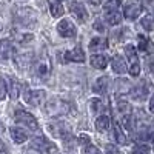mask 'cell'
I'll list each match as a JSON object with an SVG mask.
<instances>
[{
	"mask_svg": "<svg viewBox=\"0 0 154 154\" xmlns=\"http://www.w3.org/2000/svg\"><path fill=\"white\" fill-rule=\"evenodd\" d=\"M117 106H119V111L122 112V116H123V114H130V112H131V106H130V103H126V102H122V100H120Z\"/></svg>",
	"mask_w": 154,
	"mask_h": 154,
	"instance_id": "cell-34",
	"label": "cell"
},
{
	"mask_svg": "<svg viewBox=\"0 0 154 154\" xmlns=\"http://www.w3.org/2000/svg\"><path fill=\"white\" fill-rule=\"evenodd\" d=\"M93 5H100V0H89Z\"/></svg>",
	"mask_w": 154,
	"mask_h": 154,
	"instance_id": "cell-43",
	"label": "cell"
},
{
	"mask_svg": "<svg viewBox=\"0 0 154 154\" xmlns=\"http://www.w3.org/2000/svg\"><path fill=\"white\" fill-rule=\"evenodd\" d=\"M71 108H72V105L69 103V102L54 97V99H51V100L46 102L45 112L48 116H51V117H59V116H63V114H69Z\"/></svg>",
	"mask_w": 154,
	"mask_h": 154,
	"instance_id": "cell-2",
	"label": "cell"
},
{
	"mask_svg": "<svg viewBox=\"0 0 154 154\" xmlns=\"http://www.w3.org/2000/svg\"><path fill=\"white\" fill-rule=\"evenodd\" d=\"M89 108H91L93 114H100L102 111L105 109V105H103V102H102V99H91V102H89Z\"/></svg>",
	"mask_w": 154,
	"mask_h": 154,
	"instance_id": "cell-27",
	"label": "cell"
},
{
	"mask_svg": "<svg viewBox=\"0 0 154 154\" xmlns=\"http://www.w3.org/2000/svg\"><path fill=\"white\" fill-rule=\"evenodd\" d=\"M23 99L29 106H40L46 102V91L43 89H25Z\"/></svg>",
	"mask_w": 154,
	"mask_h": 154,
	"instance_id": "cell-4",
	"label": "cell"
},
{
	"mask_svg": "<svg viewBox=\"0 0 154 154\" xmlns=\"http://www.w3.org/2000/svg\"><path fill=\"white\" fill-rule=\"evenodd\" d=\"M51 60L46 54H42L40 57H38L37 60L32 62L31 65V74L34 79L37 80H46L49 74H51Z\"/></svg>",
	"mask_w": 154,
	"mask_h": 154,
	"instance_id": "cell-1",
	"label": "cell"
},
{
	"mask_svg": "<svg viewBox=\"0 0 154 154\" xmlns=\"http://www.w3.org/2000/svg\"><path fill=\"white\" fill-rule=\"evenodd\" d=\"M131 96H133L136 100H143V99H146V96H148V88L145 86V83L139 85V86H134V88L131 89Z\"/></svg>",
	"mask_w": 154,
	"mask_h": 154,
	"instance_id": "cell-23",
	"label": "cell"
},
{
	"mask_svg": "<svg viewBox=\"0 0 154 154\" xmlns=\"http://www.w3.org/2000/svg\"><path fill=\"white\" fill-rule=\"evenodd\" d=\"M62 142H63V148H65L66 151H74V149H75V145L79 143V142H77V140L74 139L72 134L65 136V137L62 139Z\"/></svg>",
	"mask_w": 154,
	"mask_h": 154,
	"instance_id": "cell-26",
	"label": "cell"
},
{
	"mask_svg": "<svg viewBox=\"0 0 154 154\" xmlns=\"http://www.w3.org/2000/svg\"><path fill=\"white\" fill-rule=\"evenodd\" d=\"M140 26L145 31H154V16L146 14L142 20H140Z\"/></svg>",
	"mask_w": 154,
	"mask_h": 154,
	"instance_id": "cell-28",
	"label": "cell"
},
{
	"mask_svg": "<svg viewBox=\"0 0 154 154\" xmlns=\"http://www.w3.org/2000/svg\"><path fill=\"white\" fill-rule=\"evenodd\" d=\"M14 120L20 126H26V128H29V130H32V131L38 130V123H37L35 117L31 112H28L26 109H17L16 114H14Z\"/></svg>",
	"mask_w": 154,
	"mask_h": 154,
	"instance_id": "cell-3",
	"label": "cell"
},
{
	"mask_svg": "<svg viewBox=\"0 0 154 154\" xmlns=\"http://www.w3.org/2000/svg\"><path fill=\"white\" fill-rule=\"evenodd\" d=\"M16 19L20 25H25V26H28L31 25L32 22H35V12L31 9V8H22L17 11L16 14Z\"/></svg>",
	"mask_w": 154,
	"mask_h": 154,
	"instance_id": "cell-10",
	"label": "cell"
},
{
	"mask_svg": "<svg viewBox=\"0 0 154 154\" xmlns=\"http://www.w3.org/2000/svg\"><path fill=\"white\" fill-rule=\"evenodd\" d=\"M116 88H117V93H128L131 85L126 79H117L116 80Z\"/></svg>",
	"mask_w": 154,
	"mask_h": 154,
	"instance_id": "cell-29",
	"label": "cell"
},
{
	"mask_svg": "<svg viewBox=\"0 0 154 154\" xmlns=\"http://www.w3.org/2000/svg\"><path fill=\"white\" fill-rule=\"evenodd\" d=\"M65 59L68 62H77V63H80L85 60V53H83V49L80 46H75L69 51H66L65 53Z\"/></svg>",
	"mask_w": 154,
	"mask_h": 154,
	"instance_id": "cell-14",
	"label": "cell"
},
{
	"mask_svg": "<svg viewBox=\"0 0 154 154\" xmlns=\"http://www.w3.org/2000/svg\"><path fill=\"white\" fill-rule=\"evenodd\" d=\"M20 2H26V0H20Z\"/></svg>",
	"mask_w": 154,
	"mask_h": 154,
	"instance_id": "cell-45",
	"label": "cell"
},
{
	"mask_svg": "<svg viewBox=\"0 0 154 154\" xmlns=\"http://www.w3.org/2000/svg\"><path fill=\"white\" fill-rule=\"evenodd\" d=\"M3 130H5V128H3V125H2V122H0V134H2V133H3Z\"/></svg>",
	"mask_w": 154,
	"mask_h": 154,
	"instance_id": "cell-44",
	"label": "cell"
},
{
	"mask_svg": "<svg viewBox=\"0 0 154 154\" xmlns=\"http://www.w3.org/2000/svg\"><path fill=\"white\" fill-rule=\"evenodd\" d=\"M48 131L51 136H54L57 139H63L65 136L71 134V126L66 122H62V120H56V122H51L48 123Z\"/></svg>",
	"mask_w": 154,
	"mask_h": 154,
	"instance_id": "cell-5",
	"label": "cell"
},
{
	"mask_svg": "<svg viewBox=\"0 0 154 154\" xmlns=\"http://www.w3.org/2000/svg\"><path fill=\"white\" fill-rule=\"evenodd\" d=\"M16 63H17V66L25 69V68H28L32 65V54H22V56H16L14 57Z\"/></svg>",
	"mask_w": 154,
	"mask_h": 154,
	"instance_id": "cell-22",
	"label": "cell"
},
{
	"mask_svg": "<svg viewBox=\"0 0 154 154\" xmlns=\"http://www.w3.org/2000/svg\"><path fill=\"white\" fill-rule=\"evenodd\" d=\"M108 75H102V77H99V79L94 82V88H93V91L96 93V94H100V96H103V94H106V91H108Z\"/></svg>",
	"mask_w": 154,
	"mask_h": 154,
	"instance_id": "cell-17",
	"label": "cell"
},
{
	"mask_svg": "<svg viewBox=\"0 0 154 154\" xmlns=\"http://www.w3.org/2000/svg\"><path fill=\"white\" fill-rule=\"evenodd\" d=\"M148 139H149V140H152V142H154V130H152V131H151V133L148 134Z\"/></svg>",
	"mask_w": 154,
	"mask_h": 154,
	"instance_id": "cell-42",
	"label": "cell"
},
{
	"mask_svg": "<svg viewBox=\"0 0 154 154\" xmlns=\"http://www.w3.org/2000/svg\"><path fill=\"white\" fill-rule=\"evenodd\" d=\"M0 154H9V151L6 149V146H5V143L0 140Z\"/></svg>",
	"mask_w": 154,
	"mask_h": 154,
	"instance_id": "cell-39",
	"label": "cell"
},
{
	"mask_svg": "<svg viewBox=\"0 0 154 154\" xmlns=\"http://www.w3.org/2000/svg\"><path fill=\"white\" fill-rule=\"evenodd\" d=\"M146 46H148V38H145L143 35H139V49L145 51Z\"/></svg>",
	"mask_w": 154,
	"mask_h": 154,
	"instance_id": "cell-36",
	"label": "cell"
},
{
	"mask_svg": "<svg viewBox=\"0 0 154 154\" xmlns=\"http://www.w3.org/2000/svg\"><path fill=\"white\" fill-rule=\"evenodd\" d=\"M105 20H106V23L108 25H119L120 23V20H122V14H120V11L117 9V11H108V12H105Z\"/></svg>",
	"mask_w": 154,
	"mask_h": 154,
	"instance_id": "cell-24",
	"label": "cell"
},
{
	"mask_svg": "<svg viewBox=\"0 0 154 154\" xmlns=\"http://www.w3.org/2000/svg\"><path fill=\"white\" fill-rule=\"evenodd\" d=\"M149 151H151V148L145 143H139L133 148V154H149Z\"/></svg>",
	"mask_w": 154,
	"mask_h": 154,
	"instance_id": "cell-31",
	"label": "cell"
},
{
	"mask_svg": "<svg viewBox=\"0 0 154 154\" xmlns=\"http://www.w3.org/2000/svg\"><path fill=\"white\" fill-rule=\"evenodd\" d=\"M120 8V0H108V2L103 5V11H117Z\"/></svg>",
	"mask_w": 154,
	"mask_h": 154,
	"instance_id": "cell-30",
	"label": "cell"
},
{
	"mask_svg": "<svg viewBox=\"0 0 154 154\" xmlns=\"http://www.w3.org/2000/svg\"><path fill=\"white\" fill-rule=\"evenodd\" d=\"M149 111L154 114V94H152V97L149 99Z\"/></svg>",
	"mask_w": 154,
	"mask_h": 154,
	"instance_id": "cell-40",
	"label": "cell"
},
{
	"mask_svg": "<svg viewBox=\"0 0 154 154\" xmlns=\"http://www.w3.org/2000/svg\"><path fill=\"white\" fill-rule=\"evenodd\" d=\"M31 148L42 151L43 154H57V146L53 142H49L46 137H35V139H32Z\"/></svg>",
	"mask_w": 154,
	"mask_h": 154,
	"instance_id": "cell-7",
	"label": "cell"
},
{
	"mask_svg": "<svg viewBox=\"0 0 154 154\" xmlns=\"http://www.w3.org/2000/svg\"><path fill=\"white\" fill-rule=\"evenodd\" d=\"M89 63H91V66L96 68V69H105L108 66V60L105 56L102 54H94L91 57V60H89Z\"/></svg>",
	"mask_w": 154,
	"mask_h": 154,
	"instance_id": "cell-20",
	"label": "cell"
},
{
	"mask_svg": "<svg viewBox=\"0 0 154 154\" xmlns=\"http://www.w3.org/2000/svg\"><path fill=\"white\" fill-rule=\"evenodd\" d=\"M28 154H43L42 151H38V149H34V148H31L29 151H28Z\"/></svg>",
	"mask_w": 154,
	"mask_h": 154,
	"instance_id": "cell-41",
	"label": "cell"
},
{
	"mask_svg": "<svg viewBox=\"0 0 154 154\" xmlns=\"http://www.w3.org/2000/svg\"><path fill=\"white\" fill-rule=\"evenodd\" d=\"M14 54V46L9 38H2L0 40V60H6Z\"/></svg>",
	"mask_w": 154,
	"mask_h": 154,
	"instance_id": "cell-13",
	"label": "cell"
},
{
	"mask_svg": "<svg viewBox=\"0 0 154 154\" xmlns=\"http://www.w3.org/2000/svg\"><path fill=\"white\" fill-rule=\"evenodd\" d=\"M82 154H100V149L97 148V146H94V145H86V146H83V149H82Z\"/></svg>",
	"mask_w": 154,
	"mask_h": 154,
	"instance_id": "cell-33",
	"label": "cell"
},
{
	"mask_svg": "<svg viewBox=\"0 0 154 154\" xmlns=\"http://www.w3.org/2000/svg\"><path fill=\"white\" fill-rule=\"evenodd\" d=\"M9 89V97L12 99V100H17L19 99V96H20V93H22V88H20V83L16 80V79H9L8 80V85H6Z\"/></svg>",
	"mask_w": 154,
	"mask_h": 154,
	"instance_id": "cell-18",
	"label": "cell"
},
{
	"mask_svg": "<svg viewBox=\"0 0 154 154\" xmlns=\"http://www.w3.org/2000/svg\"><path fill=\"white\" fill-rule=\"evenodd\" d=\"M125 53H126L128 60H130V68H128V71H130V74L133 77H137L140 74V63H139V57H137L136 48L133 45H126L125 46Z\"/></svg>",
	"mask_w": 154,
	"mask_h": 154,
	"instance_id": "cell-6",
	"label": "cell"
},
{
	"mask_svg": "<svg viewBox=\"0 0 154 154\" xmlns=\"http://www.w3.org/2000/svg\"><path fill=\"white\" fill-rule=\"evenodd\" d=\"M48 3H49V12L53 17H62L65 14V9H63L59 0H48Z\"/></svg>",
	"mask_w": 154,
	"mask_h": 154,
	"instance_id": "cell-21",
	"label": "cell"
},
{
	"mask_svg": "<svg viewBox=\"0 0 154 154\" xmlns=\"http://www.w3.org/2000/svg\"><path fill=\"white\" fill-rule=\"evenodd\" d=\"M109 125H111V120H109L108 116H105V114L99 116V117L96 119V130H97L99 133L108 131V130H109Z\"/></svg>",
	"mask_w": 154,
	"mask_h": 154,
	"instance_id": "cell-19",
	"label": "cell"
},
{
	"mask_svg": "<svg viewBox=\"0 0 154 154\" xmlns=\"http://www.w3.org/2000/svg\"><path fill=\"white\" fill-rule=\"evenodd\" d=\"M69 12L80 22L88 20V9L82 2H69Z\"/></svg>",
	"mask_w": 154,
	"mask_h": 154,
	"instance_id": "cell-9",
	"label": "cell"
},
{
	"mask_svg": "<svg viewBox=\"0 0 154 154\" xmlns=\"http://www.w3.org/2000/svg\"><path fill=\"white\" fill-rule=\"evenodd\" d=\"M9 134H11L12 142H16V143H25L29 139L28 131L25 130L23 126H12V128H9Z\"/></svg>",
	"mask_w": 154,
	"mask_h": 154,
	"instance_id": "cell-12",
	"label": "cell"
},
{
	"mask_svg": "<svg viewBox=\"0 0 154 154\" xmlns=\"http://www.w3.org/2000/svg\"><path fill=\"white\" fill-rule=\"evenodd\" d=\"M6 94H8V86H6V82L2 75H0V100H5L6 99Z\"/></svg>",
	"mask_w": 154,
	"mask_h": 154,
	"instance_id": "cell-32",
	"label": "cell"
},
{
	"mask_svg": "<svg viewBox=\"0 0 154 154\" xmlns=\"http://www.w3.org/2000/svg\"><path fill=\"white\" fill-rule=\"evenodd\" d=\"M105 151H106V154H120V151L117 149V146L111 145V143H108V145L105 146Z\"/></svg>",
	"mask_w": 154,
	"mask_h": 154,
	"instance_id": "cell-37",
	"label": "cell"
},
{
	"mask_svg": "<svg viewBox=\"0 0 154 154\" xmlns=\"http://www.w3.org/2000/svg\"><path fill=\"white\" fill-rule=\"evenodd\" d=\"M77 142H79L82 146H86V145L91 143V139H89V136H88V134H80V136H79V139H77Z\"/></svg>",
	"mask_w": 154,
	"mask_h": 154,
	"instance_id": "cell-35",
	"label": "cell"
},
{
	"mask_svg": "<svg viewBox=\"0 0 154 154\" xmlns=\"http://www.w3.org/2000/svg\"><path fill=\"white\" fill-rule=\"evenodd\" d=\"M114 137H116V142H117L119 145H126L128 143V139H126L125 133L122 131V126L119 123L114 125Z\"/></svg>",
	"mask_w": 154,
	"mask_h": 154,
	"instance_id": "cell-25",
	"label": "cell"
},
{
	"mask_svg": "<svg viewBox=\"0 0 154 154\" xmlns=\"http://www.w3.org/2000/svg\"><path fill=\"white\" fill-rule=\"evenodd\" d=\"M93 28H94V29H97V31H100V32H103V31H105V28H103V25H102V22H100V20L94 22Z\"/></svg>",
	"mask_w": 154,
	"mask_h": 154,
	"instance_id": "cell-38",
	"label": "cell"
},
{
	"mask_svg": "<svg viewBox=\"0 0 154 154\" xmlns=\"http://www.w3.org/2000/svg\"><path fill=\"white\" fill-rule=\"evenodd\" d=\"M57 32L65 38H71V37L77 35V26L69 19H62L57 23Z\"/></svg>",
	"mask_w": 154,
	"mask_h": 154,
	"instance_id": "cell-8",
	"label": "cell"
},
{
	"mask_svg": "<svg viewBox=\"0 0 154 154\" xmlns=\"http://www.w3.org/2000/svg\"><path fill=\"white\" fill-rule=\"evenodd\" d=\"M111 68L114 72L117 74H125L128 71V66H126V62L122 56H114L111 59Z\"/></svg>",
	"mask_w": 154,
	"mask_h": 154,
	"instance_id": "cell-15",
	"label": "cell"
},
{
	"mask_svg": "<svg viewBox=\"0 0 154 154\" xmlns=\"http://www.w3.org/2000/svg\"><path fill=\"white\" fill-rule=\"evenodd\" d=\"M140 14H142V6L137 2H130L123 6V17L128 20H136Z\"/></svg>",
	"mask_w": 154,
	"mask_h": 154,
	"instance_id": "cell-11",
	"label": "cell"
},
{
	"mask_svg": "<svg viewBox=\"0 0 154 154\" xmlns=\"http://www.w3.org/2000/svg\"><path fill=\"white\" fill-rule=\"evenodd\" d=\"M108 48V38L105 37H94L88 45V49L93 51V53H97V51H103Z\"/></svg>",
	"mask_w": 154,
	"mask_h": 154,
	"instance_id": "cell-16",
	"label": "cell"
}]
</instances>
